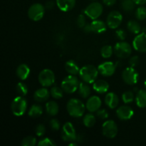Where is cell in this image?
I'll return each mask as SVG.
<instances>
[{
  "mask_svg": "<svg viewBox=\"0 0 146 146\" xmlns=\"http://www.w3.org/2000/svg\"><path fill=\"white\" fill-rule=\"evenodd\" d=\"M66 108L70 115L75 118H80L84 115L86 106L84 103L79 99L71 98L67 103Z\"/></svg>",
  "mask_w": 146,
  "mask_h": 146,
  "instance_id": "obj_1",
  "label": "cell"
},
{
  "mask_svg": "<svg viewBox=\"0 0 146 146\" xmlns=\"http://www.w3.org/2000/svg\"><path fill=\"white\" fill-rule=\"evenodd\" d=\"M98 68L93 65H86L80 69L79 75L83 81L88 84H94L98 75Z\"/></svg>",
  "mask_w": 146,
  "mask_h": 146,
  "instance_id": "obj_2",
  "label": "cell"
},
{
  "mask_svg": "<svg viewBox=\"0 0 146 146\" xmlns=\"http://www.w3.org/2000/svg\"><path fill=\"white\" fill-rule=\"evenodd\" d=\"M13 114L16 116H21L25 113L27 109V101L24 96H17L13 100L11 105Z\"/></svg>",
  "mask_w": 146,
  "mask_h": 146,
  "instance_id": "obj_3",
  "label": "cell"
},
{
  "mask_svg": "<svg viewBox=\"0 0 146 146\" xmlns=\"http://www.w3.org/2000/svg\"><path fill=\"white\" fill-rule=\"evenodd\" d=\"M79 80L76 76L69 75L64 78L61 82V88L67 94H73L78 90L79 86Z\"/></svg>",
  "mask_w": 146,
  "mask_h": 146,
  "instance_id": "obj_4",
  "label": "cell"
},
{
  "mask_svg": "<svg viewBox=\"0 0 146 146\" xmlns=\"http://www.w3.org/2000/svg\"><path fill=\"white\" fill-rule=\"evenodd\" d=\"M104 7L99 2H93L90 4L84 9V12L85 15L89 17L91 19H97L102 14Z\"/></svg>",
  "mask_w": 146,
  "mask_h": 146,
  "instance_id": "obj_5",
  "label": "cell"
},
{
  "mask_svg": "<svg viewBox=\"0 0 146 146\" xmlns=\"http://www.w3.org/2000/svg\"><path fill=\"white\" fill-rule=\"evenodd\" d=\"M38 81L44 87L51 86L55 83V75L51 69L46 68L38 74Z\"/></svg>",
  "mask_w": 146,
  "mask_h": 146,
  "instance_id": "obj_6",
  "label": "cell"
},
{
  "mask_svg": "<svg viewBox=\"0 0 146 146\" xmlns=\"http://www.w3.org/2000/svg\"><path fill=\"white\" fill-rule=\"evenodd\" d=\"M113 51L116 56L121 58H125L130 56L132 53V48L128 43L121 41L115 44Z\"/></svg>",
  "mask_w": 146,
  "mask_h": 146,
  "instance_id": "obj_7",
  "label": "cell"
},
{
  "mask_svg": "<svg viewBox=\"0 0 146 146\" xmlns=\"http://www.w3.org/2000/svg\"><path fill=\"white\" fill-rule=\"evenodd\" d=\"M45 13V7L39 3H35L29 7L28 10V16L30 19L38 21L43 18Z\"/></svg>",
  "mask_w": 146,
  "mask_h": 146,
  "instance_id": "obj_8",
  "label": "cell"
},
{
  "mask_svg": "<svg viewBox=\"0 0 146 146\" xmlns=\"http://www.w3.org/2000/svg\"><path fill=\"white\" fill-rule=\"evenodd\" d=\"M122 78L125 84L128 85H134L138 83L139 74L134 67L130 66L123 70L122 73Z\"/></svg>",
  "mask_w": 146,
  "mask_h": 146,
  "instance_id": "obj_9",
  "label": "cell"
},
{
  "mask_svg": "<svg viewBox=\"0 0 146 146\" xmlns=\"http://www.w3.org/2000/svg\"><path fill=\"white\" fill-rule=\"evenodd\" d=\"M61 138L64 141L74 142L76 140V132L71 122H66L61 130Z\"/></svg>",
  "mask_w": 146,
  "mask_h": 146,
  "instance_id": "obj_10",
  "label": "cell"
},
{
  "mask_svg": "<svg viewBox=\"0 0 146 146\" xmlns=\"http://www.w3.org/2000/svg\"><path fill=\"white\" fill-rule=\"evenodd\" d=\"M102 133L104 136L108 138H113L118 133V126L115 121L108 120L104 122L102 125Z\"/></svg>",
  "mask_w": 146,
  "mask_h": 146,
  "instance_id": "obj_11",
  "label": "cell"
},
{
  "mask_svg": "<svg viewBox=\"0 0 146 146\" xmlns=\"http://www.w3.org/2000/svg\"><path fill=\"white\" fill-rule=\"evenodd\" d=\"M123 21V16L119 11H112L109 13L107 17L106 24L109 28L114 29H117Z\"/></svg>",
  "mask_w": 146,
  "mask_h": 146,
  "instance_id": "obj_12",
  "label": "cell"
},
{
  "mask_svg": "<svg viewBox=\"0 0 146 146\" xmlns=\"http://www.w3.org/2000/svg\"><path fill=\"white\" fill-rule=\"evenodd\" d=\"M133 46L138 52H146V34H138L133 41Z\"/></svg>",
  "mask_w": 146,
  "mask_h": 146,
  "instance_id": "obj_13",
  "label": "cell"
},
{
  "mask_svg": "<svg viewBox=\"0 0 146 146\" xmlns=\"http://www.w3.org/2000/svg\"><path fill=\"white\" fill-rule=\"evenodd\" d=\"M98 70L104 76H111L115 71V64L111 61H106L98 65Z\"/></svg>",
  "mask_w": 146,
  "mask_h": 146,
  "instance_id": "obj_14",
  "label": "cell"
},
{
  "mask_svg": "<svg viewBox=\"0 0 146 146\" xmlns=\"http://www.w3.org/2000/svg\"><path fill=\"white\" fill-rule=\"evenodd\" d=\"M134 112L133 108L128 106H120L116 111V115L119 119L122 121H128L130 120L133 115Z\"/></svg>",
  "mask_w": 146,
  "mask_h": 146,
  "instance_id": "obj_15",
  "label": "cell"
},
{
  "mask_svg": "<svg viewBox=\"0 0 146 146\" xmlns=\"http://www.w3.org/2000/svg\"><path fill=\"white\" fill-rule=\"evenodd\" d=\"M101 104H102V102H101V98L97 96H93L88 99L86 104V107L89 112H97V111H98L101 108Z\"/></svg>",
  "mask_w": 146,
  "mask_h": 146,
  "instance_id": "obj_16",
  "label": "cell"
},
{
  "mask_svg": "<svg viewBox=\"0 0 146 146\" xmlns=\"http://www.w3.org/2000/svg\"><path fill=\"white\" fill-rule=\"evenodd\" d=\"M105 104L111 109L116 108L119 104V98L118 96L113 92L108 93L105 97Z\"/></svg>",
  "mask_w": 146,
  "mask_h": 146,
  "instance_id": "obj_17",
  "label": "cell"
},
{
  "mask_svg": "<svg viewBox=\"0 0 146 146\" xmlns=\"http://www.w3.org/2000/svg\"><path fill=\"white\" fill-rule=\"evenodd\" d=\"M93 88L98 94H105L109 89V84L105 80H97L93 84Z\"/></svg>",
  "mask_w": 146,
  "mask_h": 146,
  "instance_id": "obj_18",
  "label": "cell"
},
{
  "mask_svg": "<svg viewBox=\"0 0 146 146\" xmlns=\"http://www.w3.org/2000/svg\"><path fill=\"white\" fill-rule=\"evenodd\" d=\"M107 24L104 21L98 19H94L91 23V29L92 32L96 33V34H101L104 33L107 29Z\"/></svg>",
  "mask_w": 146,
  "mask_h": 146,
  "instance_id": "obj_19",
  "label": "cell"
},
{
  "mask_svg": "<svg viewBox=\"0 0 146 146\" xmlns=\"http://www.w3.org/2000/svg\"><path fill=\"white\" fill-rule=\"evenodd\" d=\"M56 1L58 9L65 12L72 9L76 4V0H56Z\"/></svg>",
  "mask_w": 146,
  "mask_h": 146,
  "instance_id": "obj_20",
  "label": "cell"
},
{
  "mask_svg": "<svg viewBox=\"0 0 146 146\" xmlns=\"http://www.w3.org/2000/svg\"><path fill=\"white\" fill-rule=\"evenodd\" d=\"M50 94L49 91L46 88H39L34 92V98L37 102H44L48 99Z\"/></svg>",
  "mask_w": 146,
  "mask_h": 146,
  "instance_id": "obj_21",
  "label": "cell"
},
{
  "mask_svg": "<svg viewBox=\"0 0 146 146\" xmlns=\"http://www.w3.org/2000/svg\"><path fill=\"white\" fill-rule=\"evenodd\" d=\"M65 69L70 75H77L79 74L80 68L77 63L74 60H69L65 64Z\"/></svg>",
  "mask_w": 146,
  "mask_h": 146,
  "instance_id": "obj_22",
  "label": "cell"
},
{
  "mask_svg": "<svg viewBox=\"0 0 146 146\" xmlns=\"http://www.w3.org/2000/svg\"><path fill=\"white\" fill-rule=\"evenodd\" d=\"M30 74V68L27 64H20L17 69V75L21 80H26Z\"/></svg>",
  "mask_w": 146,
  "mask_h": 146,
  "instance_id": "obj_23",
  "label": "cell"
},
{
  "mask_svg": "<svg viewBox=\"0 0 146 146\" xmlns=\"http://www.w3.org/2000/svg\"><path fill=\"white\" fill-rule=\"evenodd\" d=\"M58 105L56 101H48L46 104V113L51 116H55L58 113Z\"/></svg>",
  "mask_w": 146,
  "mask_h": 146,
  "instance_id": "obj_24",
  "label": "cell"
},
{
  "mask_svg": "<svg viewBox=\"0 0 146 146\" xmlns=\"http://www.w3.org/2000/svg\"><path fill=\"white\" fill-rule=\"evenodd\" d=\"M135 102L139 108H146V90H140L137 93Z\"/></svg>",
  "mask_w": 146,
  "mask_h": 146,
  "instance_id": "obj_25",
  "label": "cell"
},
{
  "mask_svg": "<svg viewBox=\"0 0 146 146\" xmlns=\"http://www.w3.org/2000/svg\"><path fill=\"white\" fill-rule=\"evenodd\" d=\"M78 91L80 96L83 98H87L91 94V88L88 83L85 82V81L80 83Z\"/></svg>",
  "mask_w": 146,
  "mask_h": 146,
  "instance_id": "obj_26",
  "label": "cell"
},
{
  "mask_svg": "<svg viewBox=\"0 0 146 146\" xmlns=\"http://www.w3.org/2000/svg\"><path fill=\"white\" fill-rule=\"evenodd\" d=\"M127 28L131 32L138 34L141 31V27L138 21L135 20H131L127 24Z\"/></svg>",
  "mask_w": 146,
  "mask_h": 146,
  "instance_id": "obj_27",
  "label": "cell"
},
{
  "mask_svg": "<svg viewBox=\"0 0 146 146\" xmlns=\"http://www.w3.org/2000/svg\"><path fill=\"white\" fill-rule=\"evenodd\" d=\"M43 113V108L39 105H33L29 110L28 115L31 118H37Z\"/></svg>",
  "mask_w": 146,
  "mask_h": 146,
  "instance_id": "obj_28",
  "label": "cell"
},
{
  "mask_svg": "<svg viewBox=\"0 0 146 146\" xmlns=\"http://www.w3.org/2000/svg\"><path fill=\"white\" fill-rule=\"evenodd\" d=\"M96 119L92 113L86 114L84 117V119H83L84 125L86 127H88V128L94 126L96 123Z\"/></svg>",
  "mask_w": 146,
  "mask_h": 146,
  "instance_id": "obj_29",
  "label": "cell"
},
{
  "mask_svg": "<svg viewBox=\"0 0 146 146\" xmlns=\"http://www.w3.org/2000/svg\"><path fill=\"white\" fill-rule=\"evenodd\" d=\"M113 48L110 45H106L103 46L101 49V54L103 58H108L113 55Z\"/></svg>",
  "mask_w": 146,
  "mask_h": 146,
  "instance_id": "obj_30",
  "label": "cell"
},
{
  "mask_svg": "<svg viewBox=\"0 0 146 146\" xmlns=\"http://www.w3.org/2000/svg\"><path fill=\"white\" fill-rule=\"evenodd\" d=\"M64 90L62 88H59L57 86H54L51 88V91H50V94H51V96L55 99H60L64 96V93H63Z\"/></svg>",
  "mask_w": 146,
  "mask_h": 146,
  "instance_id": "obj_31",
  "label": "cell"
},
{
  "mask_svg": "<svg viewBox=\"0 0 146 146\" xmlns=\"http://www.w3.org/2000/svg\"><path fill=\"white\" fill-rule=\"evenodd\" d=\"M135 2L133 0H123L122 8L127 12L133 11L135 8Z\"/></svg>",
  "mask_w": 146,
  "mask_h": 146,
  "instance_id": "obj_32",
  "label": "cell"
},
{
  "mask_svg": "<svg viewBox=\"0 0 146 146\" xmlns=\"http://www.w3.org/2000/svg\"><path fill=\"white\" fill-rule=\"evenodd\" d=\"M135 17L137 19L140 20V21H143V20L146 19V7L141 6L139 7L135 11Z\"/></svg>",
  "mask_w": 146,
  "mask_h": 146,
  "instance_id": "obj_33",
  "label": "cell"
},
{
  "mask_svg": "<svg viewBox=\"0 0 146 146\" xmlns=\"http://www.w3.org/2000/svg\"><path fill=\"white\" fill-rule=\"evenodd\" d=\"M21 144L24 146H34L36 144V139L35 137L31 135L27 136L22 140Z\"/></svg>",
  "mask_w": 146,
  "mask_h": 146,
  "instance_id": "obj_34",
  "label": "cell"
},
{
  "mask_svg": "<svg viewBox=\"0 0 146 146\" xmlns=\"http://www.w3.org/2000/svg\"><path fill=\"white\" fill-rule=\"evenodd\" d=\"M17 91L20 96H25L28 93V87L24 83L19 82L17 85Z\"/></svg>",
  "mask_w": 146,
  "mask_h": 146,
  "instance_id": "obj_35",
  "label": "cell"
},
{
  "mask_svg": "<svg viewBox=\"0 0 146 146\" xmlns=\"http://www.w3.org/2000/svg\"><path fill=\"white\" fill-rule=\"evenodd\" d=\"M122 99L125 104H130L132 103L134 100V95L133 93L131 91H125L123 94Z\"/></svg>",
  "mask_w": 146,
  "mask_h": 146,
  "instance_id": "obj_36",
  "label": "cell"
},
{
  "mask_svg": "<svg viewBox=\"0 0 146 146\" xmlns=\"http://www.w3.org/2000/svg\"><path fill=\"white\" fill-rule=\"evenodd\" d=\"M38 145L39 146H47V145H51V146H55L56 145V143L54 142L53 140H51L49 138H45L44 139L41 140L38 142Z\"/></svg>",
  "mask_w": 146,
  "mask_h": 146,
  "instance_id": "obj_37",
  "label": "cell"
},
{
  "mask_svg": "<svg viewBox=\"0 0 146 146\" xmlns=\"http://www.w3.org/2000/svg\"><path fill=\"white\" fill-rule=\"evenodd\" d=\"M35 133L38 136L41 137L45 134L46 128L43 124H38L35 128Z\"/></svg>",
  "mask_w": 146,
  "mask_h": 146,
  "instance_id": "obj_38",
  "label": "cell"
},
{
  "mask_svg": "<svg viewBox=\"0 0 146 146\" xmlns=\"http://www.w3.org/2000/svg\"><path fill=\"white\" fill-rule=\"evenodd\" d=\"M77 25L79 28H84L86 26V17L84 15V14H80L79 16L77 18Z\"/></svg>",
  "mask_w": 146,
  "mask_h": 146,
  "instance_id": "obj_39",
  "label": "cell"
},
{
  "mask_svg": "<svg viewBox=\"0 0 146 146\" xmlns=\"http://www.w3.org/2000/svg\"><path fill=\"white\" fill-rule=\"evenodd\" d=\"M50 126L54 131H58L60 129L61 125H60V123L58 120L56 119V118H53L50 121Z\"/></svg>",
  "mask_w": 146,
  "mask_h": 146,
  "instance_id": "obj_40",
  "label": "cell"
},
{
  "mask_svg": "<svg viewBox=\"0 0 146 146\" xmlns=\"http://www.w3.org/2000/svg\"><path fill=\"white\" fill-rule=\"evenodd\" d=\"M96 115L100 119H106L108 118V113L106 109H101L97 111Z\"/></svg>",
  "mask_w": 146,
  "mask_h": 146,
  "instance_id": "obj_41",
  "label": "cell"
},
{
  "mask_svg": "<svg viewBox=\"0 0 146 146\" xmlns=\"http://www.w3.org/2000/svg\"><path fill=\"white\" fill-rule=\"evenodd\" d=\"M115 35H116V37L118 38V39L121 40V41H123L124 39L126 37V33L124 31L123 29H120L117 30L116 32H115Z\"/></svg>",
  "mask_w": 146,
  "mask_h": 146,
  "instance_id": "obj_42",
  "label": "cell"
},
{
  "mask_svg": "<svg viewBox=\"0 0 146 146\" xmlns=\"http://www.w3.org/2000/svg\"><path fill=\"white\" fill-rule=\"evenodd\" d=\"M139 61H140V58L138 56H132L129 61L130 66H132V67L136 66L139 64Z\"/></svg>",
  "mask_w": 146,
  "mask_h": 146,
  "instance_id": "obj_43",
  "label": "cell"
},
{
  "mask_svg": "<svg viewBox=\"0 0 146 146\" xmlns=\"http://www.w3.org/2000/svg\"><path fill=\"white\" fill-rule=\"evenodd\" d=\"M103 2L108 7H112L116 2V0H103Z\"/></svg>",
  "mask_w": 146,
  "mask_h": 146,
  "instance_id": "obj_44",
  "label": "cell"
},
{
  "mask_svg": "<svg viewBox=\"0 0 146 146\" xmlns=\"http://www.w3.org/2000/svg\"><path fill=\"white\" fill-rule=\"evenodd\" d=\"M54 2L53 1H47L46 4L45 5V8L48 10H51L54 8Z\"/></svg>",
  "mask_w": 146,
  "mask_h": 146,
  "instance_id": "obj_45",
  "label": "cell"
},
{
  "mask_svg": "<svg viewBox=\"0 0 146 146\" xmlns=\"http://www.w3.org/2000/svg\"><path fill=\"white\" fill-rule=\"evenodd\" d=\"M84 31H85L86 33H90L92 32V29H91V24H86L85 27L83 28Z\"/></svg>",
  "mask_w": 146,
  "mask_h": 146,
  "instance_id": "obj_46",
  "label": "cell"
},
{
  "mask_svg": "<svg viewBox=\"0 0 146 146\" xmlns=\"http://www.w3.org/2000/svg\"><path fill=\"white\" fill-rule=\"evenodd\" d=\"M135 4L138 5H143L146 3V0H133Z\"/></svg>",
  "mask_w": 146,
  "mask_h": 146,
  "instance_id": "obj_47",
  "label": "cell"
},
{
  "mask_svg": "<svg viewBox=\"0 0 146 146\" xmlns=\"http://www.w3.org/2000/svg\"><path fill=\"white\" fill-rule=\"evenodd\" d=\"M68 145H77V143H69L68 144Z\"/></svg>",
  "mask_w": 146,
  "mask_h": 146,
  "instance_id": "obj_48",
  "label": "cell"
},
{
  "mask_svg": "<svg viewBox=\"0 0 146 146\" xmlns=\"http://www.w3.org/2000/svg\"><path fill=\"white\" fill-rule=\"evenodd\" d=\"M144 86H145V88H146V78H145V81H144Z\"/></svg>",
  "mask_w": 146,
  "mask_h": 146,
  "instance_id": "obj_49",
  "label": "cell"
}]
</instances>
